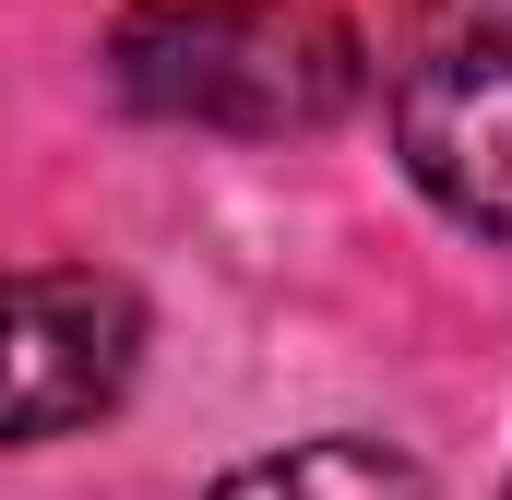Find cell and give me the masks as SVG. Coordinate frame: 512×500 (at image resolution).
<instances>
[{
	"instance_id": "1",
	"label": "cell",
	"mask_w": 512,
	"mask_h": 500,
	"mask_svg": "<svg viewBox=\"0 0 512 500\" xmlns=\"http://www.w3.org/2000/svg\"><path fill=\"white\" fill-rule=\"evenodd\" d=\"M108 84L143 120L286 143L334 131L370 96V36L322 0H131L108 36Z\"/></svg>"
},
{
	"instance_id": "2",
	"label": "cell",
	"mask_w": 512,
	"mask_h": 500,
	"mask_svg": "<svg viewBox=\"0 0 512 500\" xmlns=\"http://www.w3.org/2000/svg\"><path fill=\"white\" fill-rule=\"evenodd\" d=\"M382 108L405 179L465 239L512 250V0H405Z\"/></svg>"
},
{
	"instance_id": "3",
	"label": "cell",
	"mask_w": 512,
	"mask_h": 500,
	"mask_svg": "<svg viewBox=\"0 0 512 500\" xmlns=\"http://www.w3.org/2000/svg\"><path fill=\"white\" fill-rule=\"evenodd\" d=\"M143 370V298L96 262L0 274V453L96 429Z\"/></svg>"
},
{
	"instance_id": "4",
	"label": "cell",
	"mask_w": 512,
	"mask_h": 500,
	"mask_svg": "<svg viewBox=\"0 0 512 500\" xmlns=\"http://www.w3.org/2000/svg\"><path fill=\"white\" fill-rule=\"evenodd\" d=\"M215 500H429L417 453H393L370 429H322V441H286L262 465H227Z\"/></svg>"
},
{
	"instance_id": "5",
	"label": "cell",
	"mask_w": 512,
	"mask_h": 500,
	"mask_svg": "<svg viewBox=\"0 0 512 500\" xmlns=\"http://www.w3.org/2000/svg\"><path fill=\"white\" fill-rule=\"evenodd\" d=\"M501 500H512V477H501Z\"/></svg>"
}]
</instances>
